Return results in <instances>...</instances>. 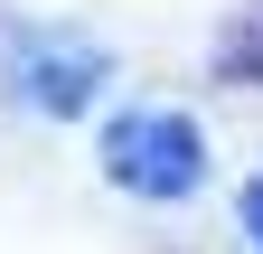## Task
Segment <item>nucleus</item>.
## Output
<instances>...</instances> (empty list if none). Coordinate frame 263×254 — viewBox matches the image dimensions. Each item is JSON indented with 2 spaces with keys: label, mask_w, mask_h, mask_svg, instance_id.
Here are the masks:
<instances>
[{
  "label": "nucleus",
  "mask_w": 263,
  "mask_h": 254,
  "mask_svg": "<svg viewBox=\"0 0 263 254\" xmlns=\"http://www.w3.org/2000/svg\"><path fill=\"white\" fill-rule=\"evenodd\" d=\"M104 160L122 188H197V132L179 113H122L104 132Z\"/></svg>",
  "instance_id": "obj_1"
},
{
  "label": "nucleus",
  "mask_w": 263,
  "mask_h": 254,
  "mask_svg": "<svg viewBox=\"0 0 263 254\" xmlns=\"http://www.w3.org/2000/svg\"><path fill=\"white\" fill-rule=\"evenodd\" d=\"M245 226H254V245H263V188H254V198H245Z\"/></svg>",
  "instance_id": "obj_2"
}]
</instances>
